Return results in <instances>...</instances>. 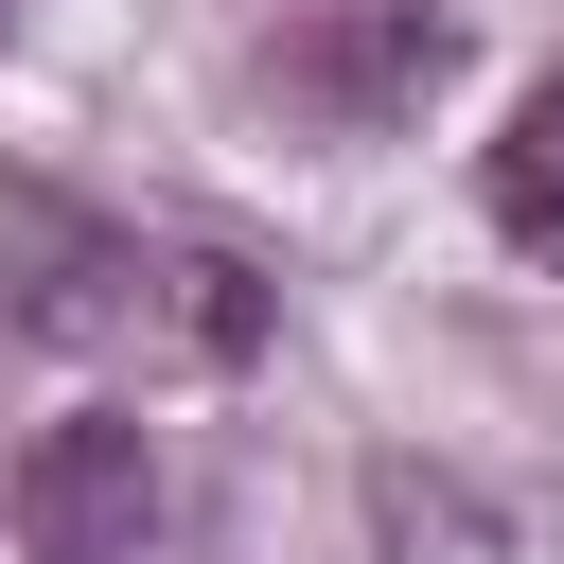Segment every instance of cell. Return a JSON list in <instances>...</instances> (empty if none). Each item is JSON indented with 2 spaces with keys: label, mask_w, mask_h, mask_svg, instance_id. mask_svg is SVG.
I'll use <instances>...</instances> for the list:
<instances>
[{
  "label": "cell",
  "mask_w": 564,
  "mask_h": 564,
  "mask_svg": "<svg viewBox=\"0 0 564 564\" xmlns=\"http://www.w3.org/2000/svg\"><path fill=\"white\" fill-rule=\"evenodd\" d=\"M370 511H388V546H405V564H423V546H458V564H476V546H494V511H476V494H458V476H405V458H388V476H370Z\"/></svg>",
  "instance_id": "cell-5"
},
{
  "label": "cell",
  "mask_w": 564,
  "mask_h": 564,
  "mask_svg": "<svg viewBox=\"0 0 564 564\" xmlns=\"http://www.w3.org/2000/svg\"><path fill=\"white\" fill-rule=\"evenodd\" d=\"M159 546V423L141 405H70L18 458V564H141Z\"/></svg>",
  "instance_id": "cell-3"
},
{
  "label": "cell",
  "mask_w": 564,
  "mask_h": 564,
  "mask_svg": "<svg viewBox=\"0 0 564 564\" xmlns=\"http://www.w3.org/2000/svg\"><path fill=\"white\" fill-rule=\"evenodd\" d=\"M476 212H494L529 264H564V70L511 88V123H494V159H476Z\"/></svg>",
  "instance_id": "cell-4"
},
{
  "label": "cell",
  "mask_w": 564,
  "mask_h": 564,
  "mask_svg": "<svg viewBox=\"0 0 564 564\" xmlns=\"http://www.w3.org/2000/svg\"><path fill=\"white\" fill-rule=\"evenodd\" d=\"M458 70V18L441 0H317V18H282L264 35V106L282 123H317V141H388V123H423V88Z\"/></svg>",
  "instance_id": "cell-2"
},
{
  "label": "cell",
  "mask_w": 564,
  "mask_h": 564,
  "mask_svg": "<svg viewBox=\"0 0 564 564\" xmlns=\"http://www.w3.org/2000/svg\"><path fill=\"white\" fill-rule=\"evenodd\" d=\"M0 35H18V0H0Z\"/></svg>",
  "instance_id": "cell-6"
},
{
  "label": "cell",
  "mask_w": 564,
  "mask_h": 564,
  "mask_svg": "<svg viewBox=\"0 0 564 564\" xmlns=\"http://www.w3.org/2000/svg\"><path fill=\"white\" fill-rule=\"evenodd\" d=\"M0 317L18 335H70V352H141V370H247L282 300L212 229H88V212L18 194L0 212Z\"/></svg>",
  "instance_id": "cell-1"
}]
</instances>
